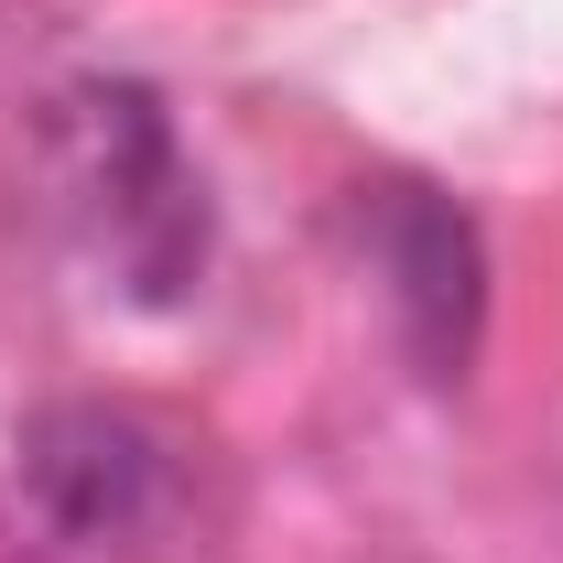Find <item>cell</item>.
I'll return each mask as SVG.
<instances>
[{"instance_id": "1", "label": "cell", "mask_w": 563, "mask_h": 563, "mask_svg": "<svg viewBox=\"0 0 563 563\" xmlns=\"http://www.w3.org/2000/svg\"><path fill=\"white\" fill-rule=\"evenodd\" d=\"M33 174L76 250L120 282L131 303H185L207 282V185L185 163V141L163 120V98L141 76H76L33 120Z\"/></svg>"}, {"instance_id": "2", "label": "cell", "mask_w": 563, "mask_h": 563, "mask_svg": "<svg viewBox=\"0 0 563 563\" xmlns=\"http://www.w3.org/2000/svg\"><path fill=\"white\" fill-rule=\"evenodd\" d=\"M22 498L55 542L152 553L196 520V444L131 401H44L22 422Z\"/></svg>"}, {"instance_id": "3", "label": "cell", "mask_w": 563, "mask_h": 563, "mask_svg": "<svg viewBox=\"0 0 563 563\" xmlns=\"http://www.w3.org/2000/svg\"><path fill=\"white\" fill-rule=\"evenodd\" d=\"M368 261L390 282V314H401V347H412L422 379H466L477 357V325H488V239L477 217L455 207L444 185H368Z\"/></svg>"}]
</instances>
